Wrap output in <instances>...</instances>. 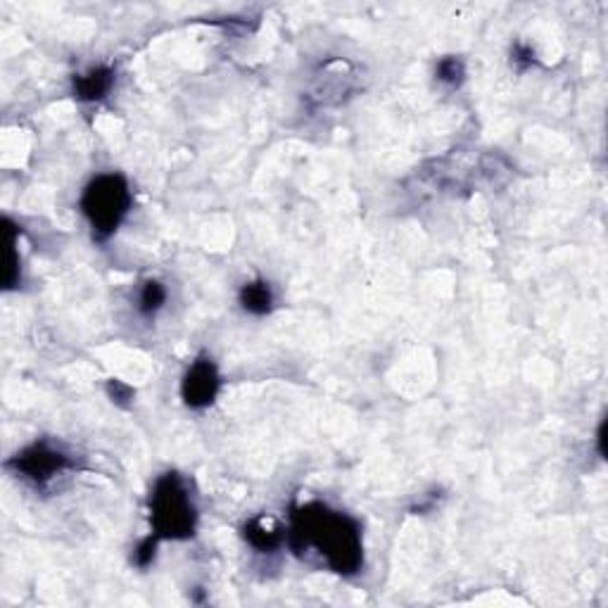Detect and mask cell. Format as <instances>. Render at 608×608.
<instances>
[{
    "instance_id": "1",
    "label": "cell",
    "mask_w": 608,
    "mask_h": 608,
    "mask_svg": "<svg viewBox=\"0 0 608 608\" xmlns=\"http://www.w3.org/2000/svg\"><path fill=\"white\" fill-rule=\"evenodd\" d=\"M285 542L300 557L314 549L338 575H357L364 566L361 525L352 516L335 511L321 501L295 506Z\"/></svg>"
},
{
    "instance_id": "2",
    "label": "cell",
    "mask_w": 608,
    "mask_h": 608,
    "mask_svg": "<svg viewBox=\"0 0 608 608\" xmlns=\"http://www.w3.org/2000/svg\"><path fill=\"white\" fill-rule=\"evenodd\" d=\"M150 523L160 539H188L195 535L198 509L186 478L176 471L160 475L150 492Z\"/></svg>"
},
{
    "instance_id": "3",
    "label": "cell",
    "mask_w": 608,
    "mask_h": 608,
    "mask_svg": "<svg viewBox=\"0 0 608 608\" xmlns=\"http://www.w3.org/2000/svg\"><path fill=\"white\" fill-rule=\"evenodd\" d=\"M81 211L89 219L90 231L98 243H105L117 233L134 205L131 188L122 173H98L84 188L81 195Z\"/></svg>"
},
{
    "instance_id": "4",
    "label": "cell",
    "mask_w": 608,
    "mask_h": 608,
    "mask_svg": "<svg viewBox=\"0 0 608 608\" xmlns=\"http://www.w3.org/2000/svg\"><path fill=\"white\" fill-rule=\"evenodd\" d=\"M7 468H13L20 478L33 482L36 487H45L51 485L62 473L71 471L74 462H71V456L62 447H58L55 442L36 440L29 447L22 449V452H17L7 462Z\"/></svg>"
},
{
    "instance_id": "5",
    "label": "cell",
    "mask_w": 608,
    "mask_h": 608,
    "mask_svg": "<svg viewBox=\"0 0 608 608\" xmlns=\"http://www.w3.org/2000/svg\"><path fill=\"white\" fill-rule=\"evenodd\" d=\"M219 388H221V376H219L217 364L202 354L188 366L181 383V398L191 409H207L217 399Z\"/></svg>"
},
{
    "instance_id": "6",
    "label": "cell",
    "mask_w": 608,
    "mask_h": 608,
    "mask_svg": "<svg viewBox=\"0 0 608 608\" xmlns=\"http://www.w3.org/2000/svg\"><path fill=\"white\" fill-rule=\"evenodd\" d=\"M115 86V70L112 67H93L74 77V96L81 103H98L108 96Z\"/></svg>"
},
{
    "instance_id": "7",
    "label": "cell",
    "mask_w": 608,
    "mask_h": 608,
    "mask_svg": "<svg viewBox=\"0 0 608 608\" xmlns=\"http://www.w3.org/2000/svg\"><path fill=\"white\" fill-rule=\"evenodd\" d=\"M243 538L248 539V545L257 551H274L285 542V530L281 525H271L264 519L248 520L243 528Z\"/></svg>"
},
{
    "instance_id": "8",
    "label": "cell",
    "mask_w": 608,
    "mask_h": 608,
    "mask_svg": "<svg viewBox=\"0 0 608 608\" xmlns=\"http://www.w3.org/2000/svg\"><path fill=\"white\" fill-rule=\"evenodd\" d=\"M238 300H240V307H243L248 314L264 316L274 309L276 297L269 283L262 281V278H257V281L245 283L243 288H240V295H238Z\"/></svg>"
},
{
    "instance_id": "9",
    "label": "cell",
    "mask_w": 608,
    "mask_h": 608,
    "mask_svg": "<svg viewBox=\"0 0 608 608\" xmlns=\"http://www.w3.org/2000/svg\"><path fill=\"white\" fill-rule=\"evenodd\" d=\"M167 285L157 278H150L138 288V297H136V309L138 314L145 316V319H153L157 312H160L164 304H167Z\"/></svg>"
},
{
    "instance_id": "10",
    "label": "cell",
    "mask_w": 608,
    "mask_h": 608,
    "mask_svg": "<svg viewBox=\"0 0 608 608\" xmlns=\"http://www.w3.org/2000/svg\"><path fill=\"white\" fill-rule=\"evenodd\" d=\"M5 236H7V250H5V290H13L20 285V252H17V226L5 219Z\"/></svg>"
},
{
    "instance_id": "11",
    "label": "cell",
    "mask_w": 608,
    "mask_h": 608,
    "mask_svg": "<svg viewBox=\"0 0 608 608\" xmlns=\"http://www.w3.org/2000/svg\"><path fill=\"white\" fill-rule=\"evenodd\" d=\"M435 77L440 84L449 86V89H456V86H462L463 77H466V67L459 58L454 55H449V58H442L435 67Z\"/></svg>"
},
{
    "instance_id": "12",
    "label": "cell",
    "mask_w": 608,
    "mask_h": 608,
    "mask_svg": "<svg viewBox=\"0 0 608 608\" xmlns=\"http://www.w3.org/2000/svg\"><path fill=\"white\" fill-rule=\"evenodd\" d=\"M157 545H160V538H157V535H147L141 545L136 547L134 564L138 566V568H147V566H153L154 554H157Z\"/></svg>"
},
{
    "instance_id": "13",
    "label": "cell",
    "mask_w": 608,
    "mask_h": 608,
    "mask_svg": "<svg viewBox=\"0 0 608 608\" xmlns=\"http://www.w3.org/2000/svg\"><path fill=\"white\" fill-rule=\"evenodd\" d=\"M535 62H538V58H535V51H532L530 45H525V43H516V45H513L511 64H513V67H516V70H519V71L530 70V67Z\"/></svg>"
},
{
    "instance_id": "14",
    "label": "cell",
    "mask_w": 608,
    "mask_h": 608,
    "mask_svg": "<svg viewBox=\"0 0 608 608\" xmlns=\"http://www.w3.org/2000/svg\"><path fill=\"white\" fill-rule=\"evenodd\" d=\"M108 390H109L112 402H117V404H128L131 399H134V388L124 385L122 380H109Z\"/></svg>"
},
{
    "instance_id": "15",
    "label": "cell",
    "mask_w": 608,
    "mask_h": 608,
    "mask_svg": "<svg viewBox=\"0 0 608 608\" xmlns=\"http://www.w3.org/2000/svg\"><path fill=\"white\" fill-rule=\"evenodd\" d=\"M603 442H606V421L599 426V433H596V444H599V454H602V459L606 456V449H603Z\"/></svg>"
}]
</instances>
